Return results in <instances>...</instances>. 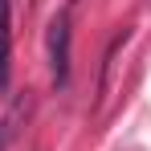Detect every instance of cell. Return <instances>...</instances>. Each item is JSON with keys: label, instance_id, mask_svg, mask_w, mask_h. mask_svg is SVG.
Returning <instances> with one entry per match:
<instances>
[{"label": "cell", "instance_id": "1", "mask_svg": "<svg viewBox=\"0 0 151 151\" xmlns=\"http://www.w3.org/2000/svg\"><path fill=\"white\" fill-rule=\"evenodd\" d=\"M49 70L53 86L70 82V12H57L49 21Z\"/></svg>", "mask_w": 151, "mask_h": 151}, {"label": "cell", "instance_id": "2", "mask_svg": "<svg viewBox=\"0 0 151 151\" xmlns=\"http://www.w3.org/2000/svg\"><path fill=\"white\" fill-rule=\"evenodd\" d=\"M12 82V0H0V94Z\"/></svg>", "mask_w": 151, "mask_h": 151}, {"label": "cell", "instance_id": "3", "mask_svg": "<svg viewBox=\"0 0 151 151\" xmlns=\"http://www.w3.org/2000/svg\"><path fill=\"white\" fill-rule=\"evenodd\" d=\"M17 119H21V106H12V110H8V119H0V151L8 147V139H12V127H17Z\"/></svg>", "mask_w": 151, "mask_h": 151}]
</instances>
